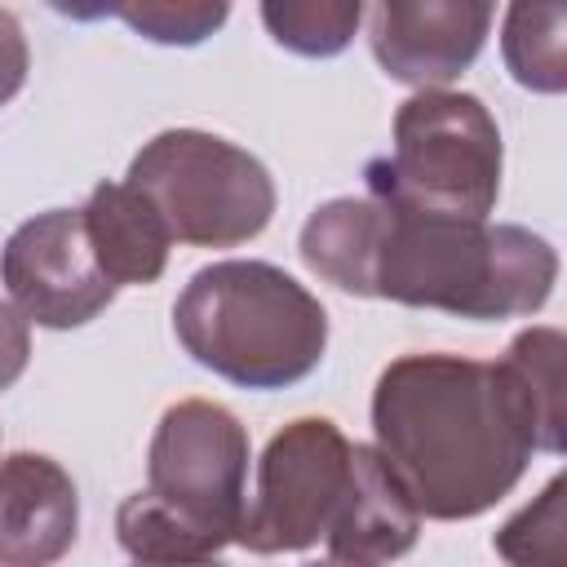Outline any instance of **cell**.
<instances>
[{
    "instance_id": "8fae6325",
    "label": "cell",
    "mask_w": 567,
    "mask_h": 567,
    "mask_svg": "<svg viewBox=\"0 0 567 567\" xmlns=\"http://www.w3.org/2000/svg\"><path fill=\"white\" fill-rule=\"evenodd\" d=\"M421 518L408 505L403 487L390 478L385 461L377 447L354 443V465H350V492L337 509L328 540V554L354 558V563H394L416 549Z\"/></svg>"
},
{
    "instance_id": "9a60e30c",
    "label": "cell",
    "mask_w": 567,
    "mask_h": 567,
    "mask_svg": "<svg viewBox=\"0 0 567 567\" xmlns=\"http://www.w3.org/2000/svg\"><path fill=\"white\" fill-rule=\"evenodd\" d=\"M115 540L142 567H177V563H204V558L221 554L213 540H204L177 514H168L151 492H133V496L120 501Z\"/></svg>"
},
{
    "instance_id": "5bb4252c",
    "label": "cell",
    "mask_w": 567,
    "mask_h": 567,
    "mask_svg": "<svg viewBox=\"0 0 567 567\" xmlns=\"http://www.w3.org/2000/svg\"><path fill=\"white\" fill-rule=\"evenodd\" d=\"M563 354H567V337L549 323H536V328H523L501 359L532 403L545 456L563 452Z\"/></svg>"
},
{
    "instance_id": "7402d4cb",
    "label": "cell",
    "mask_w": 567,
    "mask_h": 567,
    "mask_svg": "<svg viewBox=\"0 0 567 567\" xmlns=\"http://www.w3.org/2000/svg\"><path fill=\"white\" fill-rule=\"evenodd\" d=\"M133 567H142V563H133ZM177 567H226V563H217V558H204V563H177Z\"/></svg>"
},
{
    "instance_id": "30bf717a",
    "label": "cell",
    "mask_w": 567,
    "mask_h": 567,
    "mask_svg": "<svg viewBox=\"0 0 567 567\" xmlns=\"http://www.w3.org/2000/svg\"><path fill=\"white\" fill-rule=\"evenodd\" d=\"M80 536L75 478L44 452L0 456V567H53Z\"/></svg>"
},
{
    "instance_id": "ba28073f",
    "label": "cell",
    "mask_w": 567,
    "mask_h": 567,
    "mask_svg": "<svg viewBox=\"0 0 567 567\" xmlns=\"http://www.w3.org/2000/svg\"><path fill=\"white\" fill-rule=\"evenodd\" d=\"M0 284L13 310L49 332L93 323L120 292L89 248L80 208H49L27 217L0 248Z\"/></svg>"
},
{
    "instance_id": "e0dca14e",
    "label": "cell",
    "mask_w": 567,
    "mask_h": 567,
    "mask_svg": "<svg viewBox=\"0 0 567 567\" xmlns=\"http://www.w3.org/2000/svg\"><path fill=\"white\" fill-rule=\"evenodd\" d=\"M563 536H567V478L554 474L540 487V496H532L518 514L501 523L492 549L509 567H567Z\"/></svg>"
},
{
    "instance_id": "ac0fdd59",
    "label": "cell",
    "mask_w": 567,
    "mask_h": 567,
    "mask_svg": "<svg viewBox=\"0 0 567 567\" xmlns=\"http://www.w3.org/2000/svg\"><path fill=\"white\" fill-rule=\"evenodd\" d=\"M97 13L120 18L128 31H137L151 44H204L226 18L230 4H208V0H142V4H106Z\"/></svg>"
},
{
    "instance_id": "52a82bcc",
    "label": "cell",
    "mask_w": 567,
    "mask_h": 567,
    "mask_svg": "<svg viewBox=\"0 0 567 567\" xmlns=\"http://www.w3.org/2000/svg\"><path fill=\"white\" fill-rule=\"evenodd\" d=\"M354 443L328 416H297L270 434L257 461V492L235 545L248 554H301L319 545L350 492Z\"/></svg>"
},
{
    "instance_id": "9c48e42d",
    "label": "cell",
    "mask_w": 567,
    "mask_h": 567,
    "mask_svg": "<svg viewBox=\"0 0 567 567\" xmlns=\"http://www.w3.org/2000/svg\"><path fill=\"white\" fill-rule=\"evenodd\" d=\"M363 18L377 66L390 80L430 93L474 66L496 9L487 0H381Z\"/></svg>"
},
{
    "instance_id": "44dd1931",
    "label": "cell",
    "mask_w": 567,
    "mask_h": 567,
    "mask_svg": "<svg viewBox=\"0 0 567 567\" xmlns=\"http://www.w3.org/2000/svg\"><path fill=\"white\" fill-rule=\"evenodd\" d=\"M301 567H381V563H354V558H337V554H323V558H310Z\"/></svg>"
},
{
    "instance_id": "277c9868",
    "label": "cell",
    "mask_w": 567,
    "mask_h": 567,
    "mask_svg": "<svg viewBox=\"0 0 567 567\" xmlns=\"http://www.w3.org/2000/svg\"><path fill=\"white\" fill-rule=\"evenodd\" d=\"M501 173L505 142L483 97L430 89L394 111V146L368 159L363 182L368 195L385 204L487 221L501 199Z\"/></svg>"
},
{
    "instance_id": "8992f818",
    "label": "cell",
    "mask_w": 567,
    "mask_h": 567,
    "mask_svg": "<svg viewBox=\"0 0 567 567\" xmlns=\"http://www.w3.org/2000/svg\"><path fill=\"white\" fill-rule=\"evenodd\" d=\"M248 425L213 399L164 408L146 447V492L217 549L235 545L248 509Z\"/></svg>"
},
{
    "instance_id": "4fadbf2b",
    "label": "cell",
    "mask_w": 567,
    "mask_h": 567,
    "mask_svg": "<svg viewBox=\"0 0 567 567\" xmlns=\"http://www.w3.org/2000/svg\"><path fill=\"white\" fill-rule=\"evenodd\" d=\"M567 9L563 4H509L501 27V53L514 84L532 93L567 89Z\"/></svg>"
},
{
    "instance_id": "5b68a950",
    "label": "cell",
    "mask_w": 567,
    "mask_h": 567,
    "mask_svg": "<svg viewBox=\"0 0 567 567\" xmlns=\"http://www.w3.org/2000/svg\"><path fill=\"white\" fill-rule=\"evenodd\" d=\"M164 221L173 244L239 248L275 217L270 168L208 128H164L128 164L124 177Z\"/></svg>"
},
{
    "instance_id": "ffe728a7",
    "label": "cell",
    "mask_w": 567,
    "mask_h": 567,
    "mask_svg": "<svg viewBox=\"0 0 567 567\" xmlns=\"http://www.w3.org/2000/svg\"><path fill=\"white\" fill-rule=\"evenodd\" d=\"M27 363H31V323L13 310L9 297H0V390L18 385Z\"/></svg>"
},
{
    "instance_id": "d6986e66",
    "label": "cell",
    "mask_w": 567,
    "mask_h": 567,
    "mask_svg": "<svg viewBox=\"0 0 567 567\" xmlns=\"http://www.w3.org/2000/svg\"><path fill=\"white\" fill-rule=\"evenodd\" d=\"M27 71H31V49H27L22 22L9 9H0V106L22 93Z\"/></svg>"
},
{
    "instance_id": "6da1fadb",
    "label": "cell",
    "mask_w": 567,
    "mask_h": 567,
    "mask_svg": "<svg viewBox=\"0 0 567 567\" xmlns=\"http://www.w3.org/2000/svg\"><path fill=\"white\" fill-rule=\"evenodd\" d=\"M310 275L350 292L474 323L527 319L558 284V252L514 221L421 213L372 195L319 204L297 239Z\"/></svg>"
},
{
    "instance_id": "7a4b0ae2",
    "label": "cell",
    "mask_w": 567,
    "mask_h": 567,
    "mask_svg": "<svg viewBox=\"0 0 567 567\" xmlns=\"http://www.w3.org/2000/svg\"><path fill=\"white\" fill-rule=\"evenodd\" d=\"M372 447L416 518L465 523L501 505L540 452L514 372L447 350L399 354L372 390Z\"/></svg>"
},
{
    "instance_id": "7c38bea8",
    "label": "cell",
    "mask_w": 567,
    "mask_h": 567,
    "mask_svg": "<svg viewBox=\"0 0 567 567\" xmlns=\"http://www.w3.org/2000/svg\"><path fill=\"white\" fill-rule=\"evenodd\" d=\"M84 213L89 248L115 288H146L168 270V230L128 182H97Z\"/></svg>"
},
{
    "instance_id": "3957f363",
    "label": "cell",
    "mask_w": 567,
    "mask_h": 567,
    "mask_svg": "<svg viewBox=\"0 0 567 567\" xmlns=\"http://www.w3.org/2000/svg\"><path fill=\"white\" fill-rule=\"evenodd\" d=\"M182 350L244 390H288L328 354V310L284 266L257 257L213 261L173 301Z\"/></svg>"
},
{
    "instance_id": "2e32d148",
    "label": "cell",
    "mask_w": 567,
    "mask_h": 567,
    "mask_svg": "<svg viewBox=\"0 0 567 567\" xmlns=\"http://www.w3.org/2000/svg\"><path fill=\"white\" fill-rule=\"evenodd\" d=\"M363 13L368 9L359 0H266L261 4V22L270 40L301 58H337L341 49H350Z\"/></svg>"
}]
</instances>
